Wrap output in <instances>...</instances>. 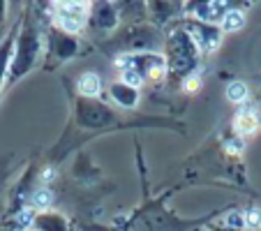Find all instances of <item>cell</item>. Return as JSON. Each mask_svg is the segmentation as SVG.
Returning <instances> with one entry per match:
<instances>
[{
	"label": "cell",
	"mask_w": 261,
	"mask_h": 231,
	"mask_svg": "<svg viewBox=\"0 0 261 231\" xmlns=\"http://www.w3.org/2000/svg\"><path fill=\"white\" fill-rule=\"evenodd\" d=\"M44 33L40 21L35 19L33 10H25L23 19L19 21V35L14 42V54H12L10 67V84H16L19 79L28 76L37 65L44 60Z\"/></svg>",
	"instance_id": "obj_1"
},
{
	"label": "cell",
	"mask_w": 261,
	"mask_h": 231,
	"mask_svg": "<svg viewBox=\"0 0 261 231\" xmlns=\"http://www.w3.org/2000/svg\"><path fill=\"white\" fill-rule=\"evenodd\" d=\"M162 56L167 63V79L171 84H185L188 79H192V74L197 72L203 58L201 51L192 42V37L188 35V30L180 23H173L164 33Z\"/></svg>",
	"instance_id": "obj_2"
},
{
	"label": "cell",
	"mask_w": 261,
	"mask_h": 231,
	"mask_svg": "<svg viewBox=\"0 0 261 231\" xmlns=\"http://www.w3.org/2000/svg\"><path fill=\"white\" fill-rule=\"evenodd\" d=\"M120 81L141 90L143 86L160 84L167 79V63L162 54H120Z\"/></svg>",
	"instance_id": "obj_3"
},
{
	"label": "cell",
	"mask_w": 261,
	"mask_h": 231,
	"mask_svg": "<svg viewBox=\"0 0 261 231\" xmlns=\"http://www.w3.org/2000/svg\"><path fill=\"white\" fill-rule=\"evenodd\" d=\"M118 44V49L123 54H162L164 46V33L153 23H125L118 30L111 44Z\"/></svg>",
	"instance_id": "obj_4"
},
{
	"label": "cell",
	"mask_w": 261,
	"mask_h": 231,
	"mask_svg": "<svg viewBox=\"0 0 261 231\" xmlns=\"http://www.w3.org/2000/svg\"><path fill=\"white\" fill-rule=\"evenodd\" d=\"M79 51H81V42L76 35L63 33L56 25H49V30L44 33V63L49 67L76 58Z\"/></svg>",
	"instance_id": "obj_5"
},
{
	"label": "cell",
	"mask_w": 261,
	"mask_h": 231,
	"mask_svg": "<svg viewBox=\"0 0 261 231\" xmlns=\"http://www.w3.org/2000/svg\"><path fill=\"white\" fill-rule=\"evenodd\" d=\"M88 7L90 3H58L54 5V25L63 33L76 35L88 25Z\"/></svg>",
	"instance_id": "obj_6"
},
{
	"label": "cell",
	"mask_w": 261,
	"mask_h": 231,
	"mask_svg": "<svg viewBox=\"0 0 261 231\" xmlns=\"http://www.w3.org/2000/svg\"><path fill=\"white\" fill-rule=\"evenodd\" d=\"M95 35H111L120 28V10L116 3L97 0L88 7V25Z\"/></svg>",
	"instance_id": "obj_7"
},
{
	"label": "cell",
	"mask_w": 261,
	"mask_h": 231,
	"mask_svg": "<svg viewBox=\"0 0 261 231\" xmlns=\"http://www.w3.org/2000/svg\"><path fill=\"white\" fill-rule=\"evenodd\" d=\"M180 25L188 30V35L192 37V42L197 44V49L201 51V56H208L213 51H217V46L222 44V33L220 25H213V23H203V21H197V19H185L180 21Z\"/></svg>",
	"instance_id": "obj_8"
},
{
	"label": "cell",
	"mask_w": 261,
	"mask_h": 231,
	"mask_svg": "<svg viewBox=\"0 0 261 231\" xmlns=\"http://www.w3.org/2000/svg\"><path fill=\"white\" fill-rule=\"evenodd\" d=\"M76 120L84 127H102L116 120V113L99 99H76Z\"/></svg>",
	"instance_id": "obj_9"
},
{
	"label": "cell",
	"mask_w": 261,
	"mask_h": 231,
	"mask_svg": "<svg viewBox=\"0 0 261 231\" xmlns=\"http://www.w3.org/2000/svg\"><path fill=\"white\" fill-rule=\"evenodd\" d=\"M227 10H229V3H215V0H208V3H182V14L213 25L222 23Z\"/></svg>",
	"instance_id": "obj_10"
},
{
	"label": "cell",
	"mask_w": 261,
	"mask_h": 231,
	"mask_svg": "<svg viewBox=\"0 0 261 231\" xmlns=\"http://www.w3.org/2000/svg\"><path fill=\"white\" fill-rule=\"evenodd\" d=\"M19 21L12 23L0 37V95L10 84V67H12V54H14V42L16 35H19Z\"/></svg>",
	"instance_id": "obj_11"
},
{
	"label": "cell",
	"mask_w": 261,
	"mask_h": 231,
	"mask_svg": "<svg viewBox=\"0 0 261 231\" xmlns=\"http://www.w3.org/2000/svg\"><path fill=\"white\" fill-rule=\"evenodd\" d=\"M107 93H109V99L120 109H137V104L141 102V90L134 88V86L123 84V81L109 84Z\"/></svg>",
	"instance_id": "obj_12"
},
{
	"label": "cell",
	"mask_w": 261,
	"mask_h": 231,
	"mask_svg": "<svg viewBox=\"0 0 261 231\" xmlns=\"http://www.w3.org/2000/svg\"><path fill=\"white\" fill-rule=\"evenodd\" d=\"M28 231H72V226H69V220L63 213L42 211V213H35Z\"/></svg>",
	"instance_id": "obj_13"
},
{
	"label": "cell",
	"mask_w": 261,
	"mask_h": 231,
	"mask_svg": "<svg viewBox=\"0 0 261 231\" xmlns=\"http://www.w3.org/2000/svg\"><path fill=\"white\" fill-rule=\"evenodd\" d=\"M146 12L153 21V25H158L162 30V25L173 21L178 14H182V3H160V0H155V3L146 5Z\"/></svg>",
	"instance_id": "obj_14"
},
{
	"label": "cell",
	"mask_w": 261,
	"mask_h": 231,
	"mask_svg": "<svg viewBox=\"0 0 261 231\" xmlns=\"http://www.w3.org/2000/svg\"><path fill=\"white\" fill-rule=\"evenodd\" d=\"M76 90H79V97L84 99H99L102 95V79H99L95 72H84L76 81Z\"/></svg>",
	"instance_id": "obj_15"
},
{
	"label": "cell",
	"mask_w": 261,
	"mask_h": 231,
	"mask_svg": "<svg viewBox=\"0 0 261 231\" xmlns=\"http://www.w3.org/2000/svg\"><path fill=\"white\" fill-rule=\"evenodd\" d=\"M243 25H245V14H243V10H227L220 28H222V33H233V30L243 28Z\"/></svg>",
	"instance_id": "obj_16"
},
{
	"label": "cell",
	"mask_w": 261,
	"mask_h": 231,
	"mask_svg": "<svg viewBox=\"0 0 261 231\" xmlns=\"http://www.w3.org/2000/svg\"><path fill=\"white\" fill-rule=\"evenodd\" d=\"M227 97L231 99V102H243V99L247 97V88H245V84H241V81H233V84H229V88H227Z\"/></svg>",
	"instance_id": "obj_17"
},
{
	"label": "cell",
	"mask_w": 261,
	"mask_h": 231,
	"mask_svg": "<svg viewBox=\"0 0 261 231\" xmlns=\"http://www.w3.org/2000/svg\"><path fill=\"white\" fill-rule=\"evenodd\" d=\"M206 231H243V226H233V224H217V226H211Z\"/></svg>",
	"instance_id": "obj_18"
},
{
	"label": "cell",
	"mask_w": 261,
	"mask_h": 231,
	"mask_svg": "<svg viewBox=\"0 0 261 231\" xmlns=\"http://www.w3.org/2000/svg\"><path fill=\"white\" fill-rule=\"evenodd\" d=\"M7 3L5 0H0V35H3V25H5V16H7Z\"/></svg>",
	"instance_id": "obj_19"
},
{
	"label": "cell",
	"mask_w": 261,
	"mask_h": 231,
	"mask_svg": "<svg viewBox=\"0 0 261 231\" xmlns=\"http://www.w3.org/2000/svg\"><path fill=\"white\" fill-rule=\"evenodd\" d=\"M0 231H7V229H0Z\"/></svg>",
	"instance_id": "obj_20"
},
{
	"label": "cell",
	"mask_w": 261,
	"mask_h": 231,
	"mask_svg": "<svg viewBox=\"0 0 261 231\" xmlns=\"http://www.w3.org/2000/svg\"><path fill=\"white\" fill-rule=\"evenodd\" d=\"M256 231H261V229H256Z\"/></svg>",
	"instance_id": "obj_21"
}]
</instances>
